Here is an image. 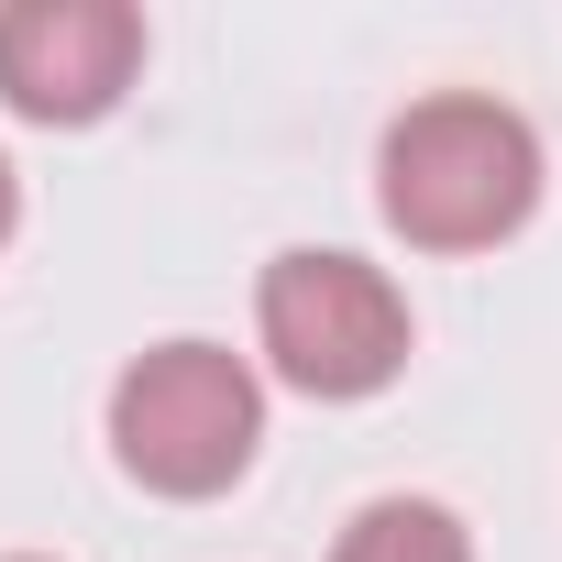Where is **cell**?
<instances>
[{
  "mask_svg": "<svg viewBox=\"0 0 562 562\" xmlns=\"http://www.w3.org/2000/svg\"><path fill=\"white\" fill-rule=\"evenodd\" d=\"M331 562H474V540H463V518H452L441 496H375V507L342 529Z\"/></svg>",
  "mask_w": 562,
  "mask_h": 562,
  "instance_id": "cell-5",
  "label": "cell"
},
{
  "mask_svg": "<svg viewBox=\"0 0 562 562\" xmlns=\"http://www.w3.org/2000/svg\"><path fill=\"white\" fill-rule=\"evenodd\" d=\"M12 221H23V177H12V155H0V243H12Z\"/></svg>",
  "mask_w": 562,
  "mask_h": 562,
  "instance_id": "cell-6",
  "label": "cell"
},
{
  "mask_svg": "<svg viewBox=\"0 0 562 562\" xmlns=\"http://www.w3.org/2000/svg\"><path fill=\"white\" fill-rule=\"evenodd\" d=\"M12 562H45V551H12Z\"/></svg>",
  "mask_w": 562,
  "mask_h": 562,
  "instance_id": "cell-7",
  "label": "cell"
},
{
  "mask_svg": "<svg viewBox=\"0 0 562 562\" xmlns=\"http://www.w3.org/2000/svg\"><path fill=\"white\" fill-rule=\"evenodd\" d=\"M254 331H265V364L321 408H353V397L397 386V364H408V299L386 288V265L321 254V243L265 265Z\"/></svg>",
  "mask_w": 562,
  "mask_h": 562,
  "instance_id": "cell-3",
  "label": "cell"
},
{
  "mask_svg": "<svg viewBox=\"0 0 562 562\" xmlns=\"http://www.w3.org/2000/svg\"><path fill=\"white\" fill-rule=\"evenodd\" d=\"M254 441H265V375L232 342H155L111 375V463L144 496L199 507L254 474Z\"/></svg>",
  "mask_w": 562,
  "mask_h": 562,
  "instance_id": "cell-2",
  "label": "cell"
},
{
  "mask_svg": "<svg viewBox=\"0 0 562 562\" xmlns=\"http://www.w3.org/2000/svg\"><path fill=\"white\" fill-rule=\"evenodd\" d=\"M144 67V12L133 0H12L0 12V100H12L23 122H100L122 111Z\"/></svg>",
  "mask_w": 562,
  "mask_h": 562,
  "instance_id": "cell-4",
  "label": "cell"
},
{
  "mask_svg": "<svg viewBox=\"0 0 562 562\" xmlns=\"http://www.w3.org/2000/svg\"><path fill=\"white\" fill-rule=\"evenodd\" d=\"M375 210L408 254H496L540 210V133L496 89H430L375 144Z\"/></svg>",
  "mask_w": 562,
  "mask_h": 562,
  "instance_id": "cell-1",
  "label": "cell"
}]
</instances>
